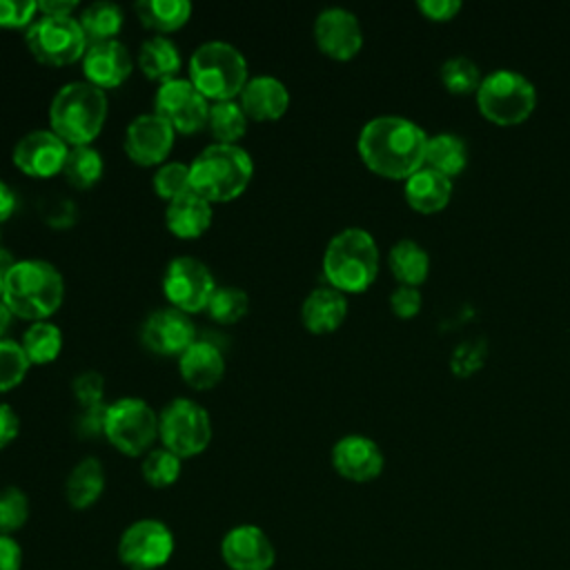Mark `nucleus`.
I'll list each match as a JSON object with an SVG mask.
<instances>
[{
	"label": "nucleus",
	"instance_id": "1",
	"mask_svg": "<svg viewBox=\"0 0 570 570\" xmlns=\"http://www.w3.org/2000/svg\"><path fill=\"white\" fill-rule=\"evenodd\" d=\"M428 134L410 118L376 116L358 134L361 160L379 176L405 180L425 165Z\"/></svg>",
	"mask_w": 570,
	"mask_h": 570
},
{
	"label": "nucleus",
	"instance_id": "2",
	"mask_svg": "<svg viewBox=\"0 0 570 570\" xmlns=\"http://www.w3.org/2000/svg\"><path fill=\"white\" fill-rule=\"evenodd\" d=\"M2 301L13 316L47 321L65 301V278L45 258H18L4 274Z\"/></svg>",
	"mask_w": 570,
	"mask_h": 570
},
{
	"label": "nucleus",
	"instance_id": "3",
	"mask_svg": "<svg viewBox=\"0 0 570 570\" xmlns=\"http://www.w3.org/2000/svg\"><path fill=\"white\" fill-rule=\"evenodd\" d=\"M254 174V160L240 145L212 142L198 151L189 163L191 191L214 203H229L238 198Z\"/></svg>",
	"mask_w": 570,
	"mask_h": 570
},
{
	"label": "nucleus",
	"instance_id": "4",
	"mask_svg": "<svg viewBox=\"0 0 570 570\" xmlns=\"http://www.w3.org/2000/svg\"><path fill=\"white\" fill-rule=\"evenodd\" d=\"M107 94L89 80H69L58 87L49 105L51 129L69 145H89L107 120Z\"/></svg>",
	"mask_w": 570,
	"mask_h": 570
},
{
	"label": "nucleus",
	"instance_id": "5",
	"mask_svg": "<svg viewBox=\"0 0 570 570\" xmlns=\"http://www.w3.org/2000/svg\"><path fill=\"white\" fill-rule=\"evenodd\" d=\"M379 274V247L363 227H345L334 234L323 252V276L343 294L365 292Z\"/></svg>",
	"mask_w": 570,
	"mask_h": 570
},
{
	"label": "nucleus",
	"instance_id": "6",
	"mask_svg": "<svg viewBox=\"0 0 570 570\" xmlns=\"http://www.w3.org/2000/svg\"><path fill=\"white\" fill-rule=\"evenodd\" d=\"M187 78L207 100H232L249 80V67L238 47L225 40H207L194 49Z\"/></svg>",
	"mask_w": 570,
	"mask_h": 570
},
{
	"label": "nucleus",
	"instance_id": "7",
	"mask_svg": "<svg viewBox=\"0 0 570 570\" xmlns=\"http://www.w3.org/2000/svg\"><path fill=\"white\" fill-rule=\"evenodd\" d=\"M476 105L490 122L512 127L523 122L534 111L537 89L519 71L494 69L481 78L476 89Z\"/></svg>",
	"mask_w": 570,
	"mask_h": 570
},
{
	"label": "nucleus",
	"instance_id": "8",
	"mask_svg": "<svg viewBox=\"0 0 570 570\" xmlns=\"http://www.w3.org/2000/svg\"><path fill=\"white\" fill-rule=\"evenodd\" d=\"M158 439L180 459L196 456L212 441V416L198 401L176 396L158 412Z\"/></svg>",
	"mask_w": 570,
	"mask_h": 570
},
{
	"label": "nucleus",
	"instance_id": "9",
	"mask_svg": "<svg viewBox=\"0 0 570 570\" xmlns=\"http://www.w3.org/2000/svg\"><path fill=\"white\" fill-rule=\"evenodd\" d=\"M102 434L118 452L127 456L147 454L158 439V414L138 396L116 399L107 405Z\"/></svg>",
	"mask_w": 570,
	"mask_h": 570
},
{
	"label": "nucleus",
	"instance_id": "10",
	"mask_svg": "<svg viewBox=\"0 0 570 570\" xmlns=\"http://www.w3.org/2000/svg\"><path fill=\"white\" fill-rule=\"evenodd\" d=\"M31 56L51 67H65L82 60L89 40L73 16H40L24 33Z\"/></svg>",
	"mask_w": 570,
	"mask_h": 570
},
{
	"label": "nucleus",
	"instance_id": "11",
	"mask_svg": "<svg viewBox=\"0 0 570 570\" xmlns=\"http://www.w3.org/2000/svg\"><path fill=\"white\" fill-rule=\"evenodd\" d=\"M216 287L212 269L196 256H176L163 272V294L167 303L189 316L207 309Z\"/></svg>",
	"mask_w": 570,
	"mask_h": 570
},
{
	"label": "nucleus",
	"instance_id": "12",
	"mask_svg": "<svg viewBox=\"0 0 570 570\" xmlns=\"http://www.w3.org/2000/svg\"><path fill=\"white\" fill-rule=\"evenodd\" d=\"M174 554V532L160 519H138L118 539V559L129 570H158Z\"/></svg>",
	"mask_w": 570,
	"mask_h": 570
},
{
	"label": "nucleus",
	"instance_id": "13",
	"mask_svg": "<svg viewBox=\"0 0 570 570\" xmlns=\"http://www.w3.org/2000/svg\"><path fill=\"white\" fill-rule=\"evenodd\" d=\"M209 100L185 76L158 85L154 96V111L163 116L174 131L194 134L207 125Z\"/></svg>",
	"mask_w": 570,
	"mask_h": 570
},
{
	"label": "nucleus",
	"instance_id": "14",
	"mask_svg": "<svg viewBox=\"0 0 570 570\" xmlns=\"http://www.w3.org/2000/svg\"><path fill=\"white\" fill-rule=\"evenodd\" d=\"M69 145L49 127L31 129L13 145V165L31 178H51L62 174Z\"/></svg>",
	"mask_w": 570,
	"mask_h": 570
},
{
	"label": "nucleus",
	"instance_id": "15",
	"mask_svg": "<svg viewBox=\"0 0 570 570\" xmlns=\"http://www.w3.org/2000/svg\"><path fill=\"white\" fill-rule=\"evenodd\" d=\"M174 127L156 111L138 114L125 129V151L129 160L142 167L163 165L174 147Z\"/></svg>",
	"mask_w": 570,
	"mask_h": 570
},
{
	"label": "nucleus",
	"instance_id": "16",
	"mask_svg": "<svg viewBox=\"0 0 570 570\" xmlns=\"http://www.w3.org/2000/svg\"><path fill=\"white\" fill-rule=\"evenodd\" d=\"M196 338L191 316L171 305L154 309L140 325L142 345L160 356H180Z\"/></svg>",
	"mask_w": 570,
	"mask_h": 570
},
{
	"label": "nucleus",
	"instance_id": "17",
	"mask_svg": "<svg viewBox=\"0 0 570 570\" xmlns=\"http://www.w3.org/2000/svg\"><path fill=\"white\" fill-rule=\"evenodd\" d=\"M314 40L325 56L334 60H350L363 47V29L350 9L325 7L314 18Z\"/></svg>",
	"mask_w": 570,
	"mask_h": 570
},
{
	"label": "nucleus",
	"instance_id": "18",
	"mask_svg": "<svg viewBox=\"0 0 570 570\" xmlns=\"http://www.w3.org/2000/svg\"><path fill=\"white\" fill-rule=\"evenodd\" d=\"M220 557L229 570H272L276 563V548L265 530L252 523H240L225 532Z\"/></svg>",
	"mask_w": 570,
	"mask_h": 570
},
{
	"label": "nucleus",
	"instance_id": "19",
	"mask_svg": "<svg viewBox=\"0 0 570 570\" xmlns=\"http://www.w3.org/2000/svg\"><path fill=\"white\" fill-rule=\"evenodd\" d=\"M332 465L334 470L354 483L374 481L385 465L383 452L376 441L363 434H345L332 445Z\"/></svg>",
	"mask_w": 570,
	"mask_h": 570
},
{
	"label": "nucleus",
	"instance_id": "20",
	"mask_svg": "<svg viewBox=\"0 0 570 570\" xmlns=\"http://www.w3.org/2000/svg\"><path fill=\"white\" fill-rule=\"evenodd\" d=\"M80 65L85 71V80L100 89H114L122 85L134 69L131 53L118 38L89 42Z\"/></svg>",
	"mask_w": 570,
	"mask_h": 570
},
{
	"label": "nucleus",
	"instance_id": "21",
	"mask_svg": "<svg viewBox=\"0 0 570 570\" xmlns=\"http://www.w3.org/2000/svg\"><path fill=\"white\" fill-rule=\"evenodd\" d=\"M180 379L194 390H212L225 376L223 350L209 338H196L178 356Z\"/></svg>",
	"mask_w": 570,
	"mask_h": 570
},
{
	"label": "nucleus",
	"instance_id": "22",
	"mask_svg": "<svg viewBox=\"0 0 570 570\" xmlns=\"http://www.w3.org/2000/svg\"><path fill=\"white\" fill-rule=\"evenodd\" d=\"M238 102L252 120H276L289 107V91L281 78L272 73H258L249 76Z\"/></svg>",
	"mask_w": 570,
	"mask_h": 570
},
{
	"label": "nucleus",
	"instance_id": "23",
	"mask_svg": "<svg viewBox=\"0 0 570 570\" xmlns=\"http://www.w3.org/2000/svg\"><path fill=\"white\" fill-rule=\"evenodd\" d=\"M214 220V205L196 191H187L165 207L167 229L185 240L203 236Z\"/></svg>",
	"mask_w": 570,
	"mask_h": 570
},
{
	"label": "nucleus",
	"instance_id": "24",
	"mask_svg": "<svg viewBox=\"0 0 570 570\" xmlns=\"http://www.w3.org/2000/svg\"><path fill=\"white\" fill-rule=\"evenodd\" d=\"M347 316V298L343 292L334 289L332 285L314 287L303 305H301V318L303 325L314 334H327L343 325Z\"/></svg>",
	"mask_w": 570,
	"mask_h": 570
},
{
	"label": "nucleus",
	"instance_id": "25",
	"mask_svg": "<svg viewBox=\"0 0 570 570\" xmlns=\"http://www.w3.org/2000/svg\"><path fill=\"white\" fill-rule=\"evenodd\" d=\"M403 194L412 209H416L421 214H434V212H441L450 203L452 178L423 165L410 178H405Z\"/></svg>",
	"mask_w": 570,
	"mask_h": 570
},
{
	"label": "nucleus",
	"instance_id": "26",
	"mask_svg": "<svg viewBox=\"0 0 570 570\" xmlns=\"http://www.w3.org/2000/svg\"><path fill=\"white\" fill-rule=\"evenodd\" d=\"M136 62L145 73V78L163 85L171 78H178V71L183 67V56L178 45L169 36L156 33L142 40L136 53Z\"/></svg>",
	"mask_w": 570,
	"mask_h": 570
},
{
	"label": "nucleus",
	"instance_id": "27",
	"mask_svg": "<svg viewBox=\"0 0 570 570\" xmlns=\"http://www.w3.org/2000/svg\"><path fill=\"white\" fill-rule=\"evenodd\" d=\"M105 468L98 456L80 459L65 481V499L73 510L91 508L105 492Z\"/></svg>",
	"mask_w": 570,
	"mask_h": 570
},
{
	"label": "nucleus",
	"instance_id": "28",
	"mask_svg": "<svg viewBox=\"0 0 570 570\" xmlns=\"http://www.w3.org/2000/svg\"><path fill=\"white\" fill-rule=\"evenodd\" d=\"M387 265L399 285L419 287L430 274V256L412 238H403L392 245L387 254Z\"/></svg>",
	"mask_w": 570,
	"mask_h": 570
},
{
	"label": "nucleus",
	"instance_id": "29",
	"mask_svg": "<svg viewBox=\"0 0 570 570\" xmlns=\"http://www.w3.org/2000/svg\"><path fill=\"white\" fill-rule=\"evenodd\" d=\"M140 22L158 33H169L180 29L191 18L189 0H138L134 4Z\"/></svg>",
	"mask_w": 570,
	"mask_h": 570
},
{
	"label": "nucleus",
	"instance_id": "30",
	"mask_svg": "<svg viewBox=\"0 0 570 570\" xmlns=\"http://www.w3.org/2000/svg\"><path fill=\"white\" fill-rule=\"evenodd\" d=\"M468 163V147L465 140L456 134H436L428 138L425 147V167L454 178L465 169Z\"/></svg>",
	"mask_w": 570,
	"mask_h": 570
},
{
	"label": "nucleus",
	"instance_id": "31",
	"mask_svg": "<svg viewBox=\"0 0 570 570\" xmlns=\"http://www.w3.org/2000/svg\"><path fill=\"white\" fill-rule=\"evenodd\" d=\"M78 22L89 42H102V40H114L120 33L125 13H122V7L116 2L96 0L80 11Z\"/></svg>",
	"mask_w": 570,
	"mask_h": 570
},
{
	"label": "nucleus",
	"instance_id": "32",
	"mask_svg": "<svg viewBox=\"0 0 570 570\" xmlns=\"http://www.w3.org/2000/svg\"><path fill=\"white\" fill-rule=\"evenodd\" d=\"M247 122H249V118L236 98L216 100L209 105L207 129L216 142L236 145V140H240L245 136Z\"/></svg>",
	"mask_w": 570,
	"mask_h": 570
},
{
	"label": "nucleus",
	"instance_id": "33",
	"mask_svg": "<svg viewBox=\"0 0 570 570\" xmlns=\"http://www.w3.org/2000/svg\"><path fill=\"white\" fill-rule=\"evenodd\" d=\"M31 365H45L58 358L62 350V330L51 321H33L20 341Z\"/></svg>",
	"mask_w": 570,
	"mask_h": 570
},
{
	"label": "nucleus",
	"instance_id": "34",
	"mask_svg": "<svg viewBox=\"0 0 570 570\" xmlns=\"http://www.w3.org/2000/svg\"><path fill=\"white\" fill-rule=\"evenodd\" d=\"M102 171H105V160L96 147L91 145L69 147V154L62 167V176L67 178L69 185L78 189H87L102 178Z\"/></svg>",
	"mask_w": 570,
	"mask_h": 570
},
{
	"label": "nucleus",
	"instance_id": "35",
	"mask_svg": "<svg viewBox=\"0 0 570 570\" xmlns=\"http://www.w3.org/2000/svg\"><path fill=\"white\" fill-rule=\"evenodd\" d=\"M140 472H142V479L151 488H169L178 481V476L183 472V459L163 445L151 448L142 456Z\"/></svg>",
	"mask_w": 570,
	"mask_h": 570
},
{
	"label": "nucleus",
	"instance_id": "36",
	"mask_svg": "<svg viewBox=\"0 0 570 570\" xmlns=\"http://www.w3.org/2000/svg\"><path fill=\"white\" fill-rule=\"evenodd\" d=\"M249 309V296L245 289L234 285H218L209 298L207 314L223 325L240 321Z\"/></svg>",
	"mask_w": 570,
	"mask_h": 570
},
{
	"label": "nucleus",
	"instance_id": "37",
	"mask_svg": "<svg viewBox=\"0 0 570 570\" xmlns=\"http://www.w3.org/2000/svg\"><path fill=\"white\" fill-rule=\"evenodd\" d=\"M441 82L452 94H476L481 85L479 67L465 56H452L441 65Z\"/></svg>",
	"mask_w": 570,
	"mask_h": 570
},
{
	"label": "nucleus",
	"instance_id": "38",
	"mask_svg": "<svg viewBox=\"0 0 570 570\" xmlns=\"http://www.w3.org/2000/svg\"><path fill=\"white\" fill-rule=\"evenodd\" d=\"M29 365L31 363L20 341L0 338V394L22 383V379L29 372Z\"/></svg>",
	"mask_w": 570,
	"mask_h": 570
},
{
	"label": "nucleus",
	"instance_id": "39",
	"mask_svg": "<svg viewBox=\"0 0 570 570\" xmlns=\"http://www.w3.org/2000/svg\"><path fill=\"white\" fill-rule=\"evenodd\" d=\"M154 189L160 198H165L167 203L191 191V180H189V165L180 163V160H165L163 165H158V169L154 171Z\"/></svg>",
	"mask_w": 570,
	"mask_h": 570
},
{
	"label": "nucleus",
	"instance_id": "40",
	"mask_svg": "<svg viewBox=\"0 0 570 570\" xmlns=\"http://www.w3.org/2000/svg\"><path fill=\"white\" fill-rule=\"evenodd\" d=\"M29 519V497L18 485L0 490V534H13Z\"/></svg>",
	"mask_w": 570,
	"mask_h": 570
},
{
	"label": "nucleus",
	"instance_id": "41",
	"mask_svg": "<svg viewBox=\"0 0 570 570\" xmlns=\"http://www.w3.org/2000/svg\"><path fill=\"white\" fill-rule=\"evenodd\" d=\"M73 399L85 405H96L105 401V376L98 370H82L71 381Z\"/></svg>",
	"mask_w": 570,
	"mask_h": 570
},
{
	"label": "nucleus",
	"instance_id": "42",
	"mask_svg": "<svg viewBox=\"0 0 570 570\" xmlns=\"http://www.w3.org/2000/svg\"><path fill=\"white\" fill-rule=\"evenodd\" d=\"M36 0H0V27L20 29L29 27L38 13Z\"/></svg>",
	"mask_w": 570,
	"mask_h": 570
},
{
	"label": "nucleus",
	"instance_id": "43",
	"mask_svg": "<svg viewBox=\"0 0 570 570\" xmlns=\"http://www.w3.org/2000/svg\"><path fill=\"white\" fill-rule=\"evenodd\" d=\"M421 292L419 287L412 285H396L390 294V309L399 316V318H412L419 314L421 309Z\"/></svg>",
	"mask_w": 570,
	"mask_h": 570
},
{
	"label": "nucleus",
	"instance_id": "44",
	"mask_svg": "<svg viewBox=\"0 0 570 570\" xmlns=\"http://www.w3.org/2000/svg\"><path fill=\"white\" fill-rule=\"evenodd\" d=\"M107 405L109 403H96V405H85L80 407L76 416V430L80 436H98L105 432V416H107Z\"/></svg>",
	"mask_w": 570,
	"mask_h": 570
},
{
	"label": "nucleus",
	"instance_id": "45",
	"mask_svg": "<svg viewBox=\"0 0 570 570\" xmlns=\"http://www.w3.org/2000/svg\"><path fill=\"white\" fill-rule=\"evenodd\" d=\"M483 363V345L479 341L461 343L452 356V370L459 376H470Z\"/></svg>",
	"mask_w": 570,
	"mask_h": 570
},
{
	"label": "nucleus",
	"instance_id": "46",
	"mask_svg": "<svg viewBox=\"0 0 570 570\" xmlns=\"http://www.w3.org/2000/svg\"><path fill=\"white\" fill-rule=\"evenodd\" d=\"M416 7L425 18L434 22H448L461 11L459 0H419Z\"/></svg>",
	"mask_w": 570,
	"mask_h": 570
},
{
	"label": "nucleus",
	"instance_id": "47",
	"mask_svg": "<svg viewBox=\"0 0 570 570\" xmlns=\"http://www.w3.org/2000/svg\"><path fill=\"white\" fill-rule=\"evenodd\" d=\"M22 548L11 534H0V570H20Z\"/></svg>",
	"mask_w": 570,
	"mask_h": 570
},
{
	"label": "nucleus",
	"instance_id": "48",
	"mask_svg": "<svg viewBox=\"0 0 570 570\" xmlns=\"http://www.w3.org/2000/svg\"><path fill=\"white\" fill-rule=\"evenodd\" d=\"M18 430H20V419L16 410L9 403L0 401V450L7 448L18 436Z\"/></svg>",
	"mask_w": 570,
	"mask_h": 570
},
{
	"label": "nucleus",
	"instance_id": "49",
	"mask_svg": "<svg viewBox=\"0 0 570 570\" xmlns=\"http://www.w3.org/2000/svg\"><path fill=\"white\" fill-rule=\"evenodd\" d=\"M76 0H40L38 9L42 16H73Z\"/></svg>",
	"mask_w": 570,
	"mask_h": 570
},
{
	"label": "nucleus",
	"instance_id": "50",
	"mask_svg": "<svg viewBox=\"0 0 570 570\" xmlns=\"http://www.w3.org/2000/svg\"><path fill=\"white\" fill-rule=\"evenodd\" d=\"M16 205H18L16 191L0 178V223H2V220H9V218L13 216Z\"/></svg>",
	"mask_w": 570,
	"mask_h": 570
},
{
	"label": "nucleus",
	"instance_id": "51",
	"mask_svg": "<svg viewBox=\"0 0 570 570\" xmlns=\"http://www.w3.org/2000/svg\"><path fill=\"white\" fill-rule=\"evenodd\" d=\"M11 318H13V312L7 307L4 301H0V338H4V334L11 325Z\"/></svg>",
	"mask_w": 570,
	"mask_h": 570
},
{
	"label": "nucleus",
	"instance_id": "52",
	"mask_svg": "<svg viewBox=\"0 0 570 570\" xmlns=\"http://www.w3.org/2000/svg\"><path fill=\"white\" fill-rule=\"evenodd\" d=\"M2 292H4V274L0 272V301H2Z\"/></svg>",
	"mask_w": 570,
	"mask_h": 570
},
{
	"label": "nucleus",
	"instance_id": "53",
	"mask_svg": "<svg viewBox=\"0 0 570 570\" xmlns=\"http://www.w3.org/2000/svg\"><path fill=\"white\" fill-rule=\"evenodd\" d=\"M0 238H2V236H0Z\"/></svg>",
	"mask_w": 570,
	"mask_h": 570
}]
</instances>
